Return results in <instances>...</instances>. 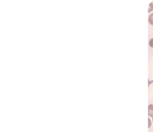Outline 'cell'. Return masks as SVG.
Wrapping results in <instances>:
<instances>
[{
    "label": "cell",
    "instance_id": "1",
    "mask_svg": "<svg viewBox=\"0 0 153 132\" xmlns=\"http://www.w3.org/2000/svg\"><path fill=\"white\" fill-rule=\"evenodd\" d=\"M148 115L149 116L153 117V105H150L148 106Z\"/></svg>",
    "mask_w": 153,
    "mask_h": 132
},
{
    "label": "cell",
    "instance_id": "2",
    "mask_svg": "<svg viewBox=\"0 0 153 132\" xmlns=\"http://www.w3.org/2000/svg\"><path fill=\"white\" fill-rule=\"evenodd\" d=\"M149 22L153 25V13L149 16Z\"/></svg>",
    "mask_w": 153,
    "mask_h": 132
},
{
    "label": "cell",
    "instance_id": "3",
    "mask_svg": "<svg viewBox=\"0 0 153 132\" xmlns=\"http://www.w3.org/2000/svg\"><path fill=\"white\" fill-rule=\"evenodd\" d=\"M152 10H153V3H150V8H149V10H148V12L149 13L151 12Z\"/></svg>",
    "mask_w": 153,
    "mask_h": 132
},
{
    "label": "cell",
    "instance_id": "4",
    "mask_svg": "<svg viewBox=\"0 0 153 132\" xmlns=\"http://www.w3.org/2000/svg\"><path fill=\"white\" fill-rule=\"evenodd\" d=\"M150 46H151V47H153V38L152 39H151L150 41Z\"/></svg>",
    "mask_w": 153,
    "mask_h": 132
},
{
    "label": "cell",
    "instance_id": "5",
    "mask_svg": "<svg viewBox=\"0 0 153 132\" xmlns=\"http://www.w3.org/2000/svg\"><path fill=\"white\" fill-rule=\"evenodd\" d=\"M148 122H149V125H148V128L150 129V127H151V120H150V118L148 119Z\"/></svg>",
    "mask_w": 153,
    "mask_h": 132
},
{
    "label": "cell",
    "instance_id": "6",
    "mask_svg": "<svg viewBox=\"0 0 153 132\" xmlns=\"http://www.w3.org/2000/svg\"><path fill=\"white\" fill-rule=\"evenodd\" d=\"M152 122H153V119H152Z\"/></svg>",
    "mask_w": 153,
    "mask_h": 132
}]
</instances>
